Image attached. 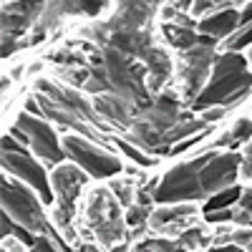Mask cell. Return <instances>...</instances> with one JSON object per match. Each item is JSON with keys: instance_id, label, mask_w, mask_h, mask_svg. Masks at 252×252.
Returning <instances> with one entry per match:
<instances>
[{"instance_id": "obj_32", "label": "cell", "mask_w": 252, "mask_h": 252, "mask_svg": "<svg viewBox=\"0 0 252 252\" xmlns=\"http://www.w3.org/2000/svg\"><path fill=\"white\" fill-rule=\"evenodd\" d=\"M242 174L252 179V159H250V157H247V159L242 161Z\"/></svg>"}, {"instance_id": "obj_35", "label": "cell", "mask_w": 252, "mask_h": 252, "mask_svg": "<svg viewBox=\"0 0 252 252\" xmlns=\"http://www.w3.org/2000/svg\"><path fill=\"white\" fill-rule=\"evenodd\" d=\"M174 252H194V250H187V247H179V245H177V250H174Z\"/></svg>"}, {"instance_id": "obj_15", "label": "cell", "mask_w": 252, "mask_h": 252, "mask_svg": "<svg viewBox=\"0 0 252 252\" xmlns=\"http://www.w3.org/2000/svg\"><path fill=\"white\" fill-rule=\"evenodd\" d=\"M161 33L166 38V43L174 46L177 51L187 53L192 51L194 46L202 43V35L197 33V28H189V26H179V23H164L161 26Z\"/></svg>"}, {"instance_id": "obj_20", "label": "cell", "mask_w": 252, "mask_h": 252, "mask_svg": "<svg viewBox=\"0 0 252 252\" xmlns=\"http://www.w3.org/2000/svg\"><path fill=\"white\" fill-rule=\"evenodd\" d=\"M109 189L114 192V197L119 199L121 207H131V204L136 202V194H134V192H139V189L134 187L131 179H116V182H111Z\"/></svg>"}, {"instance_id": "obj_28", "label": "cell", "mask_w": 252, "mask_h": 252, "mask_svg": "<svg viewBox=\"0 0 252 252\" xmlns=\"http://www.w3.org/2000/svg\"><path fill=\"white\" fill-rule=\"evenodd\" d=\"M240 207L245 209V212L252 215V189H245V192H242V197H240Z\"/></svg>"}, {"instance_id": "obj_24", "label": "cell", "mask_w": 252, "mask_h": 252, "mask_svg": "<svg viewBox=\"0 0 252 252\" xmlns=\"http://www.w3.org/2000/svg\"><path fill=\"white\" fill-rule=\"evenodd\" d=\"M31 252H63L48 235H40L38 240H35V245L31 247Z\"/></svg>"}, {"instance_id": "obj_11", "label": "cell", "mask_w": 252, "mask_h": 252, "mask_svg": "<svg viewBox=\"0 0 252 252\" xmlns=\"http://www.w3.org/2000/svg\"><path fill=\"white\" fill-rule=\"evenodd\" d=\"M94 109L98 116L109 119L114 126H121V129H131L136 124V119L141 116V109L134 106L131 101H126L116 94H101L94 98Z\"/></svg>"}, {"instance_id": "obj_33", "label": "cell", "mask_w": 252, "mask_h": 252, "mask_svg": "<svg viewBox=\"0 0 252 252\" xmlns=\"http://www.w3.org/2000/svg\"><path fill=\"white\" fill-rule=\"evenodd\" d=\"M109 252H129V245H126V242H119V245L109 247Z\"/></svg>"}, {"instance_id": "obj_36", "label": "cell", "mask_w": 252, "mask_h": 252, "mask_svg": "<svg viewBox=\"0 0 252 252\" xmlns=\"http://www.w3.org/2000/svg\"><path fill=\"white\" fill-rule=\"evenodd\" d=\"M247 157H250V159H252V141H250V144H247Z\"/></svg>"}, {"instance_id": "obj_10", "label": "cell", "mask_w": 252, "mask_h": 252, "mask_svg": "<svg viewBox=\"0 0 252 252\" xmlns=\"http://www.w3.org/2000/svg\"><path fill=\"white\" fill-rule=\"evenodd\" d=\"M46 3H5L3 5V35L20 38L35 26L38 18H43Z\"/></svg>"}, {"instance_id": "obj_14", "label": "cell", "mask_w": 252, "mask_h": 252, "mask_svg": "<svg viewBox=\"0 0 252 252\" xmlns=\"http://www.w3.org/2000/svg\"><path fill=\"white\" fill-rule=\"evenodd\" d=\"M237 28H240V3L209 15V18H202V23L197 26V31L202 35L212 38V40H222V38L227 40L229 35L237 33Z\"/></svg>"}, {"instance_id": "obj_26", "label": "cell", "mask_w": 252, "mask_h": 252, "mask_svg": "<svg viewBox=\"0 0 252 252\" xmlns=\"http://www.w3.org/2000/svg\"><path fill=\"white\" fill-rule=\"evenodd\" d=\"M227 111L222 109V106H212V109H207L204 114H202V121H207V124H212V121H220L222 116H224Z\"/></svg>"}, {"instance_id": "obj_30", "label": "cell", "mask_w": 252, "mask_h": 252, "mask_svg": "<svg viewBox=\"0 0 252 252\" xmlns=\"http://www.w3.org/2000/svg\"><path fill=\"white\" fill-rule=\"evenodd\" d=\"M209 252H247V250H242L237 245H217V247H212Z\"/></svg>"}, {"instance_id": "obj_25", "label": "cell", "mask_w": 252, "mask_h": 252, "mask_svg": "<svg viewBox=\"0 0 252 252\" xmlns=\"http://www.w3.org/2000/svg\"><path fill=\"white\" fill-rule=\"evenodd\" d=\"M204 217H207V222L217 224V222H232L235 220V212L227 207V209H217V212H207Z\"/></svg>"}, {"instance_id": "obj_3", "label": "cell", "mask_w": 252, "mask_h": 252, "mask_svg": "<svg viewBox=\"0 0 252 252\" xmlns=\"http://www.w3.org/2000/svg\"><path fill=\"white\" fill-rule=\"evenodd\" d=\"M3 212L20 227H26L28 232H33L35 237L40 235H48L51 240H58L56 229L48 224L46 220V204L40 199L31 187H26L23 182L18 179H10L8 174L3 177Z\"/></svg>"}, {"instance_id": "obj_34", "label": "cell", "mask_w": 252, "mask_h": 252, "mask_svg": "<svg viewBox=\"0 0 252 252\" xmlns=\"http://www.w3.org/2000/svg\"><path fill=\"white\" fill-rule=\"evenodd\" d=\"M28 68H31V73H40V71H43V63H40V61L38 63H31Z\"/></svg>"}, {"instance_id": "obj_37", "label": "cell", "mask_w": 252, "mask_h": 252, "mask_svg": "<svg viewBox=\"0 0 252 252\" xmlns=\"http://www.w3.org/2000/svg\"><path fill=\"white\" fill-rule=\"evenodd\" d=\"M247 61H250V63H252V51H250V56H247Z\"/></svg>"}, {"instance_id": "obj_5", "label": "cell", "mask_w": 252, "mask_h": 252, "mask_svg": "<svg viewBox=\"0 0 252 252\" xmlns=\"http://www.w3.org/2000/svg\"><path fill=\"white\" fill-rule=\"evenodd\" d=\"M3 169L8 177L23 182L33 192L43 199V204H56V194L51 187V177L46 174L43 164L35 161L28 146L15 141L10 134L3 136Z\"/></svg>"}, {"instance_id": "obj_4", "label": "cell", "mask_w": 252, "mask_h": 252, "mask_svg": "<svg viewBox=\"0 0 252 252\" xmlns=\"http://www.w3.org/2000/svg\"><path fill=\"white\" fill-rule=\"evenodd\" d=\"M89 174L76 166L73 161H63L58 164L56 169L51 172V187L56 192V204H53V222L56 227L63 232L68 242L76 240V232H73V217H76V202L81 197V192L86 189L89 184Z\"/></svg>"}, {"instance_id": "obj_12", "label": "cell", "mask_w": 252, "mask_h": 252, "mask_svg": "<svg viewBox=\"0 0 252 252\" xmlns=\"http://www.w3.org/2000/svg\"><path fill=\"white\" fill-rule=\"evenodd\" d=\"M197 215V204L194 202H177V204H161L159 209H154L149 217V227L154 232H166L172 235L174 229H182L192 222V217Z\"/></svg>"}, {"instance_id": "obj_9", "label": "cell", "mask_w": 252, "mask_h": 252, "mask_svg": "<svg viewBox=\"0 0 252 252\" xmlns=\"http://www.w3.org/2000/svg\"><path fill=\"white\" fill-rule=\"evenodd\" d=\"M13 129H18L20 134L26 136L28 149H31L38 159H43V161H48V164H53V166H58V164L66 161V152H63V144H61L56 129H53L48 121L40 119V116H33V114H28V111L18 114Z\"/></svg>"}, {"instance_id": "obj_18", "label": "cell", "mask_w": 252, "mask_h": 252, "mask_svg": "<svg viewBox=\"0 0 252 252\" xmlns=\"http://www.w3.org/2000/svg\"><path fill=\"white\" fill-rule=\"evenodd\" d=\"M152 212H154L152 207H146V204H139V202H134L131 207H126L124 217H126V224H129V229H134V227H136V232H141V229H144L146 224H149V217H152Z\"/></svg>"}, {"instance_id": "obj_23", "label": "cell", "mask_w": 252, "mask_h": 252, "mask_svg": "<svg viewBox=\"0 0 252 252\" xmlns=\"http://www.w3.org/2000/svg\"><path fill=\"white\" fill-rule=\"evenodd\" d=\"M174 250H177V242L172 240H144L131 252H174Z\"/></svg>"}, {"instance_id": "obj_19", "label": "cell", "mask_w": 252, "mask_h": 252, "mask_svg": "<svg viewBox=\"0 0 252 252\" xmlns=\"http://www.w3.org/2000/svg\"><path fill=\"white\" fill-rule=\"evenodd\" d=\"M240 197H242V189H240V187H227V189H222V192H217L215 197L207 199L204 215H207V212H217V209H227L229 204H232L235 199H240Z\"/></svg>"}, {"instance_id": "obj_29", "label": "cell", "mask_w": 252, "mask_h": 252, "mask_svg": "<svg viewBox=\"0 0 252 252\" xmlns=\"http://www.w3.org/2000/svg\"><path fill=\"white\" fill-rule=\"evenodd\" d=\"M247 23H252V3H247L240 10V26H247Z\"/></svg>"}, {"instance_id": "obj_31", "label": "cell", "mask_w": 252, "mask_h": 252, "mask_svg": "<svg viewBox=\"0 0 252 252\" xmlns=\"http://www.w3.org/2000/svg\"><path fill=\"white\" fill-rule=\"evenodd\" d=\"M73 252H98V247H96V245H91V242H83V245L73 247Z\"/></svg>"}, {"instance_id": "obj_2", "label": "cell", "mask_w": 252, "mask_h": 252, "mask_svg": "<svg viewBox=\"0 0 252 252\" xmlns=\"http://www.w3.org/2000/svg\"><path fill=\"white\" fill-rule=\"evenodd\" d=\"M252 89V73L247 71V61L237 53H222L215 66H212V78L207 81L202 94L194 98L192 109L194 111H207L212 106L229 109L240 103Z\"/></svg>"}, {"instance_id": "obj_22", "label": "cell", "mask_w": 252, "mask_h": 252, "mask_svg": "<svg viewBox=\"0 0 252 252\" xmlns=\"http://www.w3.org/2000/svg\"><path fill=\"white\" fill-rule=\"evenodd\" d=\"M247 46H252V23L240 26L235 35H229V38L224 40L227 53H237V51H242V48H247Z\"/></svg>"}, {"instance_id": "obj_8", "label": "cell", "mask_w": 252, "mask_h": 252, "mask_svg": "<svg viewBox=\"0 0 252 252\" xmlns=\"http://www.w3.org/2000/svg\"><path fill=\"white\" fill-rule=\"evenodd\" d=\"M215 46H217V40L202 35L199 46H194L192 51L182 53L179 83H182V98L189 103V106H192L194 98L199 96L204 81H207V73H209V66H215V61H217Z\"/></svg>"}, {"instance_id": "obj_1", "label": "cell", "mask_w": 252, "mask_h": 252, "mask_svg": "<svg viewBox=\"0 0 252 252\" xmlns=\"http://www.w3.org/2000/svg\"><path fill=\"white\" fill-rule=\"evenodd\" d=\"M242 166L240 154H217L207 152L192 161L177 164L166 172L154 189L157 204H177V202H197L209 199L222 189L232 187Z\"/></svg>"}, {"instance_id": "obj_16", "label": "cell", "mask_w": 252, "mask_h": 252, "mask_svg": "<svg viewBox=\"0 0 252 252\" xmlns=\"http://www.w3.org/2000/svg\"><path fill=\"white\" fill-rule=\"evenodd\" d=\"M177 245L179 247H187V250H202V247H207L209 245V232L202 227V224H194V227H187L184 232L179 235V240H177Z\"/></svg>"}, {"instance_id": "obj_6", "label": "cell", "mask_w": 252, "mask_h": 252, "mask_svg": "<svg viewBox=\"0 0 252 252\" xmlns=\"http://www.w3.org/2000/svg\"><path fill=\"white\" fill-rule=\"evenodd\" d=\"M86 220L94 229L96 240L103 247H114L119 242L129 240V224H126V217L121 212V204L114 197L111 189H94L89 204H86Z\"/></svg>"}, {"instance_id": "obj_27", "label": "cell", "mask_w": 252, "mask_h": 252, "mask_svg": "<svg viewBox=\"0 0 252 252\" xmlns=\"http://www.w3.org/2000/svg\"><path fill=\"white\" fill-rule=\"evenodd\" d=\"M3 252H26V245L18 242L15 237L13 240H3Z\"/></svg>"}, {"instance_id": "obj_17", "label": "cell", "mask_w": 252, "mask_h": 252, "mask_svg": "<svg viewBox=\"0 0 252 252\" xmlns=\"http://www.w3.org/2000/svg\"><path fill=\"white\" fill-rule=\"evenodd\" d=\"M250 136H252V121L250 119H240V121L232 124V129H229L224 136L217 139V146H235V144H240V141H245Z\"/></svg>"}, {"instance_id": "obj_21", "label": "cell", "mask_w": 252, "mask_h": 252, "mask_svg": "<svg viewBox=\"0 0 252 252\" xmlns=\"http://www.w3.org/2000/svg\"><path fill=\"white\" fill-rule=\"evenodd\" d=\"M116 146H119V149H121L126 157H129L136 166H157V159L146 157V154L139 149V146H134L129 139H121V136H116Z\"/></svg>"}, {"instance_id": "obj_7", "label": "cell", "mask_w": 252, "mask_h": 252, "mask_svg": "<svg viewBox=\"0 0 252 252\" xmlns=\"http://www.w3.org/2000/svg\"><path fill=\"white\" fill-rule=\"evenodd\" d=\"M61 144H63L66 157L76 166H81L91 179H111L124 172V161L116 154H111V149H106V146H101L86 136L66 134L61 139Z\"/></svg>"}, {"instance_id": "obj_13", "label": "cell", "mask_w": 252, "mask_h": 252, "mask_svg": "<svg viewBox=\"0 0 252 252\" xmlns=\"http://www.w3.org/2000/svg\"><path fill=\"white\" fill-rule=\"evenodd\" d=\"M144 68H146V89H149L152 96H161L164 83L172 78V58L164 48L154 46L144 58Z\"/></svg>"}]
</instances>
